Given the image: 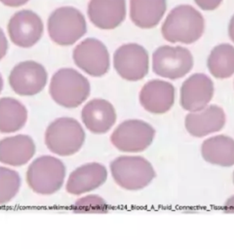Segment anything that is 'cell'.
Wrapping results in <instances>:
<instances>
[{"instance_id": "2e32d148", "label": "cell", "mask_w": 234, "mask_h": 249, "mask_svg": "<svg viewBox=\"0 0 234 249\" xmlns=\"http://www.w3.org/2000/svg\"><path fill=\"white\" fill-rule=\"evenodd\" d=\"M87 14L96 27L103 30L114 29L126 18V0H90Z\"/></svg>"}, {"instance_id": "9c48e42d", "label": "cell", "mask_w": 234, "mask_h": 249, "mask_svg": "<svg viewBox=\"0 0 234 249\" xmlns=\"http://www.w3.org/2000/svg\"><path fill=\"white\" fill-rule=\"evenodd\" d=\"M113 66L117 74L126 81L143 79L149 70V55L145 48L136 43H127L116 49Z\"/></svg>"}, {"instance_id": "83f0119b", "label": "cell", "mask_w": 234, "mask_h": 249, "mask_svg": "<svg viewBox=\"0 0 234 249\" xmlns=\"http://www.w3.org/2000/svg\"><path fill=\"white\" fill-rule=\"evenodd\" d=\"M222 211L225 213H233L234 214V195L230 196L225 199L222 205Z\"/></svg>"}, {"instance_id": "9a60e30c", "label": "cell", "mask_w": 234, "mask_h": 249, "mask_svg": "<svg viewBox=\"0 0 234 249\" xmlns=\"http://www.w3.org/2000/svg\"><path fill=\"white\" fill-rule=\"evenodd\" d=\"M176 97L175 87L163 80H150L145 83L138 94L140 105L151 114L167 113L174 105Z\"/></svg>"}, {"instance_id": "5bb4252c", "label": "cell", "mask_w": 234, "mask_h": 249, "mask_svg": "<svg viewBox=\"0 0 234 249\" xmlns=\"http://www.w3.org/2000/svg\"><path fill=\"white\" fill-rule=\"evenodd\" d=\"M214 82L203 73L189 76L180 88V106L189 112H198L205 109L214 96Z\"/></svg>"}, {"instance_id": "ac0fdd59", "label": "cell", "mask_w": 234, "mask_h": 249, "mask_svg": "<svg viewBox=\"0 0 234 249\" xmlns=\"http://www.w3.org/2000/svg\"><path fill=\"white\" fill-rule=\"evenodd\" d=\"M81 120L89 131L103 134L109 131L116 123V111L108 100L94 98L84 105Z\"/></svg>"}, {"instance_id": "30bf717a", "label": "cell", "mask_w": 234, "mask_h": 249, "mask_svg": "<svg viewBox=\"0 0 234 249\" xmlns=\"http://www.w3.org/2000/svg\"><path fill=\"white\" fill-rule=\"evenodd\" d=\"M8 81L18 95L33 96L46 87L48 73L43 64L34 60H23L11 69Z\"/></svg>"}, {"instance_id": "277c9868", "label": "cell", "mask_w": 234, "mask_h": 249, "mask_svg": "<svg viewBox=\"0 0 234 249\" xmlns=\"http://www.w3.org/2000/svg\"><path fill=\"white\" fill-rule=\"evenodd\" d=\"M109 171L115 184L126 191L145 189L156 177L152 163L141 156H119L109 163Z\"/></svg>"}, {"instance_id": "603a6c76", "label": "cell", "mask_w": 234, "mask_h": 249, "mask_svg": "<svg viewBox=\"0 0 234 249\" xmlns=\"http://www.w3.org/2000/svg\"><path fill=\"white\" fill-rule=\"evenodd\" d=\"M210 73L217 79H226L234 74V46L223 43L215 46L207 60Z\"/></svg>"}, {"instance_id": "3957f363", "label": "cell", "mask_w": 234, "mask_h": 249, "mask_svg": "<svg viewBox=\"0 0 234 249\" xmlns=\"http://www.w3.org/2000/svg\"><path fill=\"white\" fill-rule=\"evenodd\" d=\"M91 93L89 80L78 70L63 67L57 70L49 84V94L59 106L76 108L85 102Z\"/></svg>"}, {"instance_id": "ffe728a7", "label": "cell", "mask_w": 234, "mask_h": 249, "mask_svg": "<svg viewBox=\"0 0 234 249\" xmlns=\"http://www.w3.org/2000/svg\"><path fill=\"white\" fill-rule=\"evenodd\" d=\"M203 160L213 165L230 167L234 165V139L225 134L205 139L201 145Z\"/></svg>"}, {"instance_id": "44dd1931", "label": "cell", "mask_w": 234, "mask_h": 249, "mask_svg": "<svg viewBox=\"0 0 234 249\" xmlns=\"http://www.w3.org/2000/svg\"><path fill=\"white\" fill-rule=\"evenodd\" d=\"M167 10V0H130V18L142 29L153 28Z\"/></svg>"}, {"instance_id": "7c38bea8", "label": "cell", "mask_w": 234, "mask_h": 249, "mask_svg": "<svg viewBox=\"0 0 234 249\" xmlns=\"http://www.w3.org/2000/svg\"><path fill=\"white\" fill-rule=\"evenodd\" d=\"M7 31L14 45L20 48H30L41 39L44 24L42 18L34 11L20 10L10 18Z\"/></svg>"}, {"instance_id": "1f68e13d", "label": "cell", "mask_w": 234, "mask_h": 249, "mask_svg": "<svg viewBox=\"0 0 234 249\" xmlns=\"http://www.w3.org/2000/svg\"><path fill=\"white\" fill-rule=\"evenodd\" d=\"M232 181H233V184H234V170H233V173H232Z\"/></svg>"}, {"instance_id": "484cf974", "label": "cell", "mask_w": 234, "mask_h": 249, "mask_svg": "<svg viewBox=\"0 0 234 249\" xmlns=\"http://www.w3.org/2000/svg\"><path fill=\"white\" fill-rule=\"evenodd\" d=\"M197 6L204 10V11H214L217 9L221 3L222 0H194Z\"/></svg>"}, {"instance_id": "4dcf8cb0", "label": "cell", "mask_w": 234, "mask_h": 249, "mask_svg": "<svg viewBox=\"0 0 234 249\" xmlns=\"http://www.w3.org/2000/svg\"><path fill=\"white\" fill-rule=\"evenodd\" d=\"M2 82H3V81H2V76L0 75V92H1V90H2V89H1V85H2Z\"/></svg>"}, {"instance_id": "d6986e66", "label": "cell", "mask_w": 234, "mask_h": 249, "mask_svg": "<svg viewBox=\"0 0 234 249\" xmlns=\"http://www.w3.org/2000/svg\"><path fill=\"white\" fill-rule=\"evenodd\" d=\"M225 121V113L221 107L209 105L201 111L187 114L184 125L190 135L201 138L222 129Z\"/></svg>"}, {"instance_id": "4fadbf2b", "label": "cell", "mask_w": 234, "mask_h": 249, "mask_svg": "<svg viewBox=\"0 0 234 249\" xmlns=\"http://www.w3.org/2000/svg\"><path fill=\"white\" fill-rule=\"evenodd\" d=\"M108 170L100 162H86L73 169L67 176L65 191L76 196L90 194L101 187L107 180Z\"/></svg>"}, {"instance_id": "ba28073f", "label": "cell", "mask_w": 234, "mask_h": 249, "mask_svg": "<svg viewBox=\"0 0 234 249\" xmlns=\"http://www.w3.org/2000/svg\"><path fill=\"white\" fill-rule=\"evenodd\" d=\"M193 67L190 51L181 46H161L152 54V70L163 78L176 80L184 77Z\"/></svg>"}, {"instance_id": "7402d4cb", "label": "cell", "mask_w": 234, "mask_h": 249, "mask_svg": "<svg viewBox=\"0 0 234 249\" xmlns=\"http://www.w3.org/2000/svg\"><path fill=\"white\" fill-rule=\"evenodd\" d=\"M27 117V109L20 100L10 96L0 98V133L19 131L24 126Z\"/></svg>"}, {"instance_id": "f546056e", "label": "cell", "mask_w": 234, "mask_h": 249, "mask_svg": "<svg viewBox=\"0 0 234 249\" xmlns=\"http://www.w3.org/2000/svg\"><path fill=\"white\" fill-rule=\"evenodd\" d=\"M228 35L231 41L234 43V15L231 17L228 23Z\"/></svg>"}, {"instance_id": "e0dca14e", "label": "cell", "mask_w": 234, "mask_h": 249, "mask_svg": "<svg viewBox=\"0 0 234 249\" xmlns=\"http://www.w3.org/2000/svg\"><path fill=\"white\" fill-rule=\"evenodd\" d=\"M36 153L34 140L26 134H16L0 140V163L9 167L27 164Z\"/></svg>"}, {"instance_id": "4316f807", "label": "cell", "mask_w": 234, "mask_h": 249, "mask_svg": "<svg viewBox=\"0 0 234 249\" xmlns=\"http://www.w3.org/2000/svg\"><path fill=\"white\" fill-rule=\"evenodd\" d=\"M8 51V41L3 29L0 27V60L6 55Z\"/></svg>"}, {"instance_id": "52a82bcc", "label": "cell", "mask_w": 234, "mask_h": 249, "mask_svg": "<svg viewBox=\"0 0 234 249\" xmlns=\"http://www.w3.org/2000/svg\"><path fill=\"white\" fill-rule=\"evenodd\" d=\"M155 133L154 127L142 120H126L112 131L110 142L120 152L140 153L152 144Z\"/></svg>"}, {"instance_id": "d4e9b609", "label": "cell", "mask_w": 234, "mask_h": 249, "mask_svg": "<svg viewBox=\"0 0 234 249\" xmlns=\"http://www.w3.org/2000/svg\"><path fill=\"white\" fill-rule=\"evenodd\" d=\"M75 213H106L109 211L107 201L97 194L79 196L71 206Z\"/></svg>"}, {"instance_id": "5b68a950", "label": "cell", "mask_w": 234, "mask_h": 249, "mask_svg": "<svg viewBox=\"0 0 234 249\" xmlns=\"http://www.w3.org/2000/svg\"><path fill=\"white\" fill-rule=\"evenodd\" d=\"M86 133L82 124L74 118L60 117L52 121L44 133L48 150L59 157H69L83 147Z\"/></svg>"}, {"instance_id": "8fae6325", "label": "cell", "mask_w": 234, "mask_h": 249, "mask_svg": "<svg viewBox=\"0 0 234 249\" xmlns=\"http://www.w3.org/2000/svg\"><path fill=\"white\" fill-rule=\"evenodd\" d=\"M75 65L92 77L105 75L110 67V56L106 46L98 39L86 38L72 52Z\"/></svg>"}, {"instance_id": "8992f818", "label": "cell", "mask_w": 234, "mask_h": 249, "mask_svg": "<svg viewBox=\"0 0 234 249\" xmlns=\"http://www.w3.org/2000/svg\"><path fill=\"white\" fill-rule=\"evenodd\" d=\"M50 39L58 46H71L87 32V22L80 10L72 6L55 9L47 20Z\"/></svg>"}, {"instance_id": "7a4b0ae2", "label": "cell", "mask_w": 234, "mask_h": 249, "mask_svg": "<svg viewBox=\"0 0 234 249\" xmlns=\"http://www.w3.org/2000/svg\"><path fill=\"white\" fill-rule=\"evenodd\" d=\"M66 166L58 157L42 155L34 159L25 172L29 189L39 196H52L65 184Z\"/></svg>"}, {"instance_id": "f1b7e54d", "label": "cell", "mask_w": 234, "mask_h": 249, "mask_svg": "<svg viewBox=\"0 0 234 249\" xmlns=\"http://www.w3.org/2000/svg\"><path fill=\"white\" fill-rule=\"evenodd\" d=\"M29 0H0V2L7 7H20L25 5Z\"/></svg>"}, {"instance_id": "cb8c5ba5", "label": "cell", "mask_w": 234, "mask_h": 249, "mask_svg": "<svg viewBox=\"0 0 234 249\" xmlns=\"http://www.w3.org/2000/svg\"><path fill=\"white\" fill-rule=\"evenodd\" d=\"M21 187L20 173L12 167L0 165V206L10 203Z\"/></svg>"}, {"instance_id": "6da1fadb", "label": "cell", "mask_w": 234, "mask_h": 249, "mask_svg": "<svg viewBox=\"0 0 234 249\" xmlns=\"http://www.w3.org/2000/svg\"><path fill=\"white\" fill-rule=\"evenodd\" d=\"M204 30V17L190 5H179L172 9L161 27L166 41L181 44L195 43L202 37Z\"/></svg>"}]
</instances>
